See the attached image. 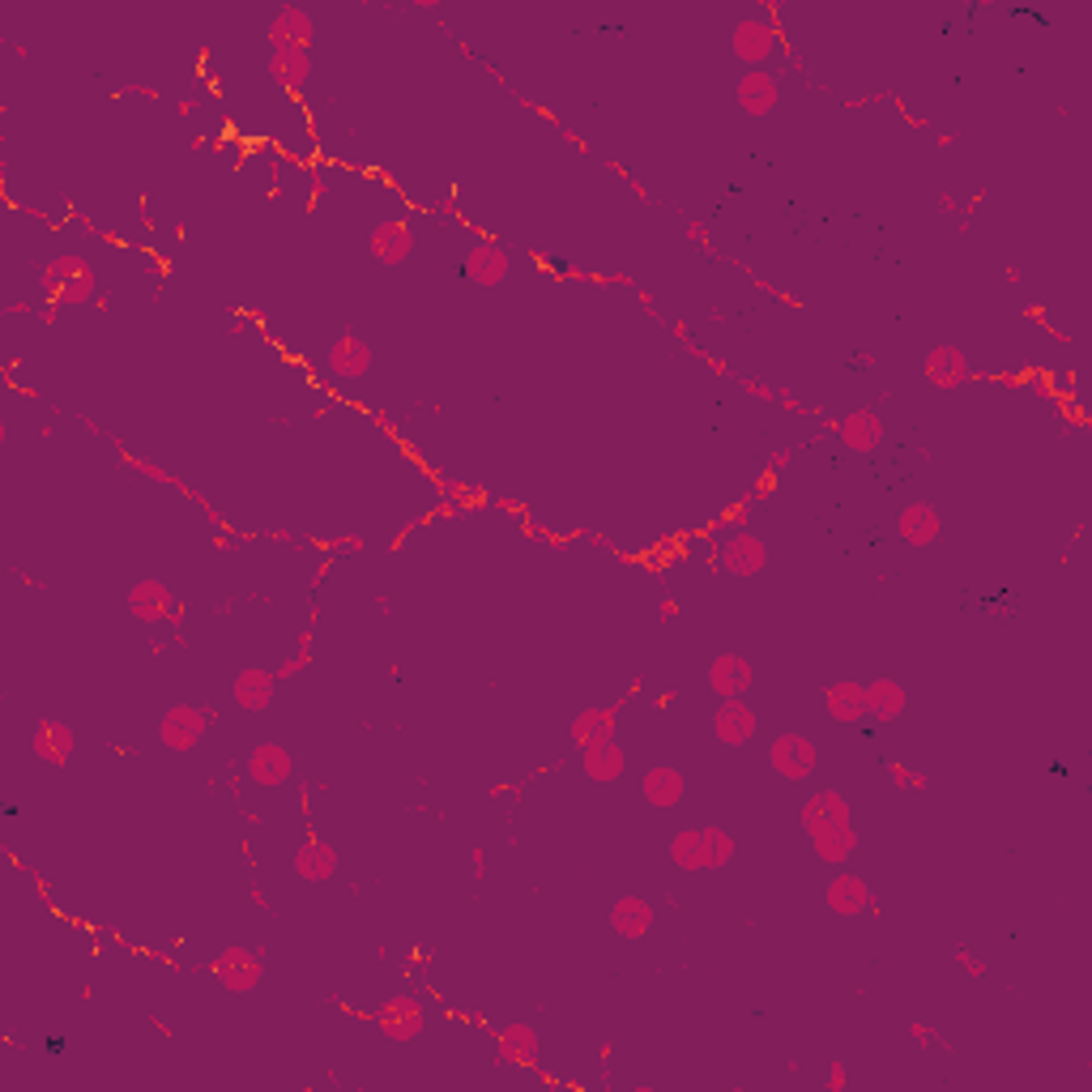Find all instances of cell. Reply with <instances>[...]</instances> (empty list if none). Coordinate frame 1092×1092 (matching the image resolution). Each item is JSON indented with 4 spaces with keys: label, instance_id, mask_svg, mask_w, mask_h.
<instances>
[{
    "label": "cell",
    "instance_id": "obj_9",
    "mask_svg": "<svg viewBox=\"0 0 1092 1092\" xmlns=\"http://www.w3.org/2000/svg\"><path fill=\"white\" fill-rule=\"evenodd\" d=\"M777 103H781V90H777V78H773V73L747 69L739 78V107L747 116H769Z\"/></svg>",
    "mask_w": 1092,
    "mask_h": 1092
},
{
    "label": "cell",
    "instance_id": "obj_16",
    "mask_svg": "<svg viewBox=\"0 0 1092 1092\" xmlns=\"http://www.w3.org/2000/svg\"><path fill=\"white\" fill-rule=\"evenodd\" d=\"M367 248H372L376 261L401 265V261L414 252V231H410L406 223H380V227L372 231V239H367Z\"/></svg>",
    "mask_w": 1092,
    "mask_h": 1092
},
{
    "label": "cell",
    "instance_id": "obj_12",
    "mask_svg": "<svg viewBox=\"0 0 1092 1092\" xmlns=\"http://www.w3.org/2000/svg\"><path fill=\"white\" fill-rule=\"evenodd\" d=\"M708 683H713L717 696L742 701V692L751 687V662L739 658V653H721V658H713V666H708Z\"/></svg>",
    "mask_w": 1092,
    "mask_h": 1092
},
{
    "label": "cell",
    "instance_id": "obj_10",
    "mask_svg": "<svg viewBox=\"0 0 1092 1092\" xmlns=\"http://www.w3.org/2000/svg\"><path fill=\"white\" fill-rule=\"evenodd\" d=\"M214 974L223 977L227 990L243 994V990H257V981H261V960H257L252 952H243V947H227V952L214 960Z\"/></svg>",
    "mask_w": 1092,
    "mask_h": 1092
},
{
    "label": "cell",
    "instance_id": "obj_35",
    "mask_svg": "<svg viewBox=\"0 0 1092 1092\" xmlns=\"http://www.w3.org/2000/svg\"><path fill=\"white\" fill-rule=\"evenodd\" d=\"M94 295V273H81V277H73L65 291H60V299L69 304V308H78V304H86Z\"/></svg>",
    "mask_w": 1092,
    "mask_h": 1092
},
{
    "label": "cell",
    "instance_id": "obj_24",
    "mask_svg": "<svg viewBox=\"0 0 1092 1092\" xmlns=\"http://www.w3.org/2000/svg\"><path fill=\"white\" fill-rule=\"evenodd\" d=\"M905 704H909V696H905V687L892 683V679H879V683L866 687V717L879 721V726L897 721L900 713H905Z\"/></svg>",
    "mask_w": 1092,
    "mask_h": 1092
},
{
    "label": "cell",
    "instance_id": "obj_27",
    "mask_svg": "<svg viewBox=\"0 0 1092 1092\" xmlns=\"http://www.w3.org/2000/svg\"><path fill=\"white\" fill-rule=\"evenodd\" d=\"M670 862H674L679 871H708V866H713V854H708V845H704V828H683V832H674V841H670Z\"/></svg>",
    "mask_w": 1092,
    "mask_h": 1092
},
{
    "label": "cell",
    "instance_id": "obj_15",
    "mask_svg": "<svg viewBox=\"0 0 1092 1092\" xmlns=\"http://www.w3.org/2000/svg\"><path fill=\"white\" fill-rule=\"evenodd\" d=\"M248 773H252L257 785H282V781H291V773H295V760H291L286 747L261 742V747L252 751V760H248Z\"/></svg>",
    "mask_w": 1092,
    "mask_h": 1092
},
{
    "label": "cell",
    "instance_id": "obj_13",
    "mask_svg": "<svg viewBox=\"0 0 1092 1092\" xmlns=\"http://www.w3.org/2000/svg\"><path fill=\"white\" fill-rule=\"evenodd\" d=\"M273 687H277V674L273 670H261V666H248V670H239V679H235L231 696L239 708H248V713H261V708H270L273 704Z\"/></svg>",
    "mask_w": 1092,
    "mask_h": 1092
},
{
    "label": "cell",
    "instance_id": "obj_43",
    "mask_svg": "<svg viewBox=\"0 0 1092 1092\" xmlns=\"http://www.w3.org/2000/svg\"><path fill=\"white\" fill-rule=\"evenodd\" d=\"M47 1050H52V1054H65V1037H47Z\"/></svg>",
    "mask_w": 1092,
    "mask_h": 1092
},
{
    "label": "cell",
    "instance_id": "obj_2",
    "mask_svg": "<svg viewBox=\"0 0 1092 1092\" xmlns=\"http://www.w3.org/2000/svg\"><path fill=\"white\" fill-rule=\"evenodd\" d=\"M769 764H773L785 781H807L819 764V747L807 739V735H781V739H773Z\"/></svg>",
    "mask_w": 1092,
    "mask_h": 1092
},
{
    "label": "cell",
    "instance_id": "obj_41",
    "mask_svg": "<svg viewBox=\"0 0 1092 1092\" xmlns=\"http://www.w3.org/2000/svg\"><path fill=\"white\" fill-rule=\"evenodd\" d=\"M742 389L755 393V397H773V389H764V385H755V380H742Z\"/></svg>",
    "mask_w": 1092,
    "mask_h": 1092
},
{
    "label": "cell",
    "instance_id": "obj_1",
    "mask_svg": "<svg viewBox=\"0 0 1092 1092\" xmlns=\"http://www.w3.org/2000/svg\"><path fill=\"white\" fill-rule=\"evenodd\" d=\"M803 823H807V837H811L816 854L823 862H832V866H841V862L858 850L854 823H841V819L823 816V811H819V794H811V798L803 803Z\"/></svg>",
    "mask_w": 1092,
    "mask_h": 1092
},
{
    "label": "cell",
    "instance_id": "obj_20",
    "mask_svg": "<svg viewBox=\"0 0 1092 1092\" xmlns=\"http://www.w3.org/2000/svg\"><path fill=\"white\" fill-rule=\"evenodd\" d=\"M308 69H312V60H308V47H299V43L273 47L270 78L277 81V86H286V90H299V86L308 81Z\"/></svg>",
    "mask_w": 1092,
    "mask_h": 1092
},
{
    "label": "cell",
    "instance_id": "obj_6",
    "mask_svg": "<svg viewBox=\"0 0 1092 1092\" xmlns=\"http://www.w3.org/2000/svg\"><path fill=\"white\" fill-rule=\"evenodd\" d=\"M512 270V257H508L504 248L496 243V239H478L474 243V252L466 257V277L469 282H478V286H500Z\"/></svg>",
    "mask_w": 1092,
    "mask_h": 1092
},
{
    "label": "cell",
    "instance_id": "obj_31",
    "mask_svg": "<svg viewBox=\"0 0 1092 1092\" xmlns=\"http://www.w3.org/2000/svg\"><path fill=\"white\" fill-rule=\"evenodd\" d=\"M615 717H619V704H611V708H585V713L572 721V739L585 742V739H598V735H615Z\"/></svg>",
    "mask_w": 1092,
    "mask_h": 1092
},
{
    "label": "cell",
    "instance_id": "obj_5",
    "mask_svg": "<svg viewBox=\"0 0 1092 1092\" xmlns=\"http://www.w3.org/2000/svg\"><path fill=\"white\" fill-rule=\"evenodd\" d=\"M128 611L141 619V624H158V619H180V606L171 598V589L162 581H137L128 589Z\"/></svg>",
    "mask_w": 1092,
    "mask_h": 1092
},
{
    "label": "cell",
    "instance_id": "obj_14",
    "mask_svg": "<svg viewBox=\"0 0 1092 1092\" xmlns=\"http://www.w3.org/2000/svg\"><path fill=\"white\" fill-rule=\"evenodd\" d=\"M367 367H372V346L359 342L354 333H342V338L333 342V351H329V372H333L338 380H363Z\"/></svg>",
    "mask_w": 1092,
    "mask_h": 1092
},
{
    "label": "cell",
    "instance_id": "obj_19",
    "mask_svg": "<svg viewBox=\"0 0 1092 1092\" xmlns=\"http://www.w3.org/2000/svg\"><path fill=\"white\" fill-rule=\"evenodd\" d=\"M841 444H850L854 453H875L879 444H884V423H879V414H871V410H854V414H845L841 423Z\"/></svg>",
    "mask_w": 1092,
    "mask_h": 1092
},
{
    "label": "cell",
    "instance_id": "obj_29",
    "mask_svg": "<svg viewBox=\"0 0 1092 1092\" xmlns=\"http://www.w3.org/2000/svg\"><path fill=\"white\" fill-rule=\"evenodd\" d=\"M73 747H78V739H73V730L65 721H43L35 730V755L47 760V764H69Z\"/></svg>",
    "mask_w": 1092,
    "mask_h": 1092
},
{
    "label": "cell",
    "instance_id": "obj_21",
    "mask_svg": "<svg viewBox=\"0 0 1092 1092\" xmlns=\"http://www.w3.org/2000/svg\"><path fill=\"white\" fill-rule=\"evenodd\" d=\"M755 713L747 708L742 701H726L721 708H717V717H713V730H717V739L721 742H730V747H742V742H751V735H755Z\"/></svg>",
    "mask_w": 1092,
    "mask_h": 1092
},
{
    "label": "cell",
    "instance_id": "obj_30",
    "mask_svg": "<svg viewBox=\"0 0 1092 1092\" xmlns=\"http://www.w3.org/2000/svg\"><path fill=\"white\" fill-rule=\"evenodd\" d=\"M538 1054H543V1042H538V1033L530 1024H508L504 1033H500V1058H508V1062L534 1067Z\"/></svg>",
    "mask_w": 1092,
    "mask_h": 1092
},
{
    "label": "cell",
    "instance_id": "obj_11",
    "mask_svg": "<svg viewBox=\"0 0 1092 1092\" xmlns=\"http://www.w3.org/2000/svg\"><path fill=\"white\" fill-rule=\"evenodd\" d=\"M721 564L735 577H755V572L769 568V550H764V543L755 534H735L730 543L721 546Z\"/></svg>",
    "mask_w": 1092,
    "mask_h": 1092
},
{
    "label": "cell",
    "instance_id": "obj_4",
    "mask_svg": "<svg viewBox=\"0 0 1092 1092\" xmlns=\"http://www.w3.org/2000/svg\"><path fill=\"white\" fill-rule=\"evenodd\" d=\"M581 769H585L598 785H615V781L624 777L627 755L619 751L615 735H598V739L581 742Z\"/></svg>",
    "mask_w": 1092,
    "mask_h": 1092
},
{
    "label": "cell",
    "instance_id": "obj_22",
    "mask_svg": "<svg viewBox=\"0 0 1092 1092\" xmlns=\"http://www.w3.org/2000/svg\"><path fill=\"white\" fill-rule=\"evenodd\" d=\"M823 704H828V717L841 721V726H858L866 717V687L862 683H832L823 692Z\"/></svg>",
    "mask_w": 1092,
    "mask_h": 1092
},
{
    "label": "cell",
    "instance_id": "obj_40",
    "mask_svg": "<svg viewBox=\"0 0 1092 1092\" xmlns=\"http://www.w3.org/2000/svg\"><path fill=\"white\" fill-rule=\"evenodd\" d=\"M909 1033H913V1042H935V1033H931V1028H926V1024H913V1028H909Z\"/></svg>",
    "mask_w": 1092,
    "mask_h": 1092
},
{
    "label": "cell",
    "instance_id": "obj_37",
    "mask_svg": "<svg viewBox=\"0 0 1092 1092\" xmlns=\"http://www.w3.org/2000/svg\"><path fill=\"white\" fill-rule=\"evenodd\" d=\"M304 666H308V640H304V649H299V653H295L291 662L277 670V679H286V674H295V670H304Z\"/></svg>",
    "mask_w": 1092,
    "mask_h": 1092
},
{
    "label": "cell",
    "instance_id": "obj_17",
    "mask_svg": "<svg viewBox=\"0 0 1092 1092\" xmlns=\"http://www.w3.org/2000/svg\"><path fill=\"white\" fill-rule=\"evenodd\" d=\"M333 871H338V850L329 841L308 837L299 845V854H295V875L308 879V884H325V879H333Z\"/></svg>",
    "mask_w": 1092,
    "mask_h": 1092
},
{
    "label": "cell",
    "instance_id": "obj_39",
    "mask_svg": "<svg viewBox=\"0 0 1092 1092\" xmlns=\"http://www.w3.org/2000/svg\"><path fill=\"white\" fill-rule=\"evenodd\" d=\"M828 1089H832V1092H841V1089H845V1067H841V1062H837V1067H832V1071H828Z\"/></svg>",
    "mask_w": 1092,
    "mask_h": 1092
},
{
    "label": "cell",
    "instance_id": "obj_23",
    "mask_svg": "<svg viewBox=\"0 0 1092 1092\" xmlns=\"http://www.w3.org/2000/svg\"><path fill=\"white\" fill-rule=\"evenodd\" d=\"M270 39H273V47H286V43L312 47V18H308L299 4H282L277 18L270 22Z\"/></svg>",
    "mask_w": 1092,
    "mask_h": 1092
},
{
    "label": "cell",
    "instance_id": "obj_25",
    "mask_svg": "<svg viewBox=\"0 0 1092 1092\" xmlns=\"http://www.w3.org/2000/svg\"><path fill=\"white\" fill-rule=\"evenodd\" d=\"M611 926H615V935H624V939L649 935V926H653V905L640 897H619L615 900V909H611Z\"/></svg>",
    "mask_w": 1092,
    "mask_h": 1092
},
{
    "label": "cell",
    "instance_id": "obj_28",
    "mask_svg": "<svg viewBox=\"0 0 1092 1092\" xmlns=\"http://www.w3.org/2000/svg\"><path fill=\"white\" fill-rule=\"evenodd\" d=\"M900 538L909 546H931L939 538V512L931 504H909L905 512H900Z\"/></svg>",
    "mask_w": 1092,
    "mask_h": 1092
},
{
    "label": "cell",
    "instance_id": "obj_34",
    "mask_svg": "<svg viewBox=\"0 0 1092 1092\" xmlns=\"http://www.w3.org/2000/svg\"><path fill=\"white\" fill-rule=\"evenodd\" d=\"M704 845H708V854H713V866H726V862L735 858V837L726 832V828H717V823H708L704 828Z\"/></svg>",
    "mask_w": 1092,
    "mask_h": 1092
},
{
    "label": "cell",
    "instance_id": "obj_7",
    "mask_svg": "<svg viewBox=\"0 0 1092 1092\" xmlns=\"http://www.w3.org/2000/svg\"><path fill=\"white\" fill-rule=\"evenodd\" d=\"M823 900H828V909L841 913V918H858L866 909H875V897H871L866 879H862V875H850V871H841V875L828 884Z\"/></svg>",
    "mask_w": 1092,
    "mask_h": 1092
},
{
    "label": "cell",
    "instance_id": "obj_26",
    "mask_svg": "<svg viewBox=\"0 0 1092 1092\" xmlns=\"http://www.w3.org/2000/svg\"><path fill=\"white\" fill-rule=\"evenodd\" d=\"M640 794H645V803L649 807H679L683 803V773L679 769H649L645 781H640Z\"/></svg>",
    "mask_w": 1092,
    "mask_h": 1092
},
{
    "label": "cell",
    "instance_id": "obj_32",
    "mask_svg": "<svg viewBox=\"0 0 1092 1092\" xmlns=\"http://www.w3.org/2000/svg\"><path fill=\"white\" fill-rule=\"evenodd\" d=\"M81 273H90V265H86L81 257H73V252H69V257H56V261H52V265L43 270L39 282H43V291H47V295H60V291H65V286H69L73 277H81Z\"/></svg>",
    "mask_w": 1092,
    "mask_h": 1092
},
{
    "label": "cell",
    "instance_id": "obj_8",
    "mask_svg": "<svg viewBox=\"0 0 1092 1092\" xmlns=\"http://www.w3.org/2000/svg\"><path fill=\"white\" fill-rule=\"evenodd\" d=\"M773 47H777V31L769 26V22H755V18H747L735 26V56H739L742 65H751V69H760L769 56H773Z\"/></svg>",
    "mask_w": 1092,
    "mask_h": 1092
},
{
    "label": "cell",
    "instance_id": "obj_18",
    "mask_svg": "<svg viewBox=\"0 0 1092 1092\" xmlns=\"http://www.w3.org/2000/svg\"><path fill=\"white\" fill-rule=\"evenodd\" d=\"M926 380L939 385V389L965 385V380H969V359H965V351H956V346H935V351L926 354Z\"/></svg>",
    "mask_w": 1092,
    "mask_h": 1092
},
{
    "label": "cell",
    "instance_id": "obj_38",
    "mask_svg": "<svg viewBox=\"0 0 1092 1092\" xmlns=\"http://www.w3.org/2000/svg\"><path fill=\"white\" fill-rule=\"evenodd\" d=\"M956 960H960V965H965V969H969V977H986V965H981V960H974V956H969V952H965V947H960V952H956Z\"/></svg>",
    "mask_w": 1092,
    "mask_h": 1092
},
{
    "label": "cell",
    "instance_id": "obj_33",
    "mask_svg": "<svg viewBox=\"0 0 1092 1092\" xmlns=\"http://www.w3.org/2000/svg\"><path fill=\"white\" fill-rule=\"evenodd\" d=\"M158 739H162V747H171V751H193L196 742H201V730H193L189 721H175L171 713L158 721Z\"/></svg>",
    "mask_w": 1092,
    "mask_h": 1092
},
{
    "label": "cell",
    "instance_id": "obj_36",
    "mask_svg": "<svg viewBox=\"0 0 1092 1092\" xmlns=\"http://www.w3.org/2000/svg\"><path fill=\"white\" fill-rule=\"evenodd\" d=\"M892 777L900 781V789H922V785H926L922 773H913V769H905V764H892Z\"/></svg>",
    "mask_w": 1092,
    "mask_h": 1092
},
{
    "label": "cell",
    "instance_id": "obj_3",
    "mask_svg": "<svg viewBox=\"0 0 1092 1092\" xmlns=\"http://www.w3.org/2000/svg\"><path fill=\"white\" fill-rule=\"evenodd\" d=\"M423 1024H428V1015H423V1003L414 994H397L389 1003H380V1012H376V1028L389 1042H414L423 1033Z\"/></svg>",
    "mask_w": 1092,
    "mask_h": 1092
},
{
    "label": "cell",
    "instance_id": "obj_42",
    "mask_svg": "<svg viewBox=\"0 0 1092 1092\" xmlns=\"http://www.w3.org/2000/svg\"><path fill=\"white\" fill-rule=\"evenodd\" d=\"M325 189H329V184H325V175L312 171V196H325Z\"/></svg>",
    "mask_w": 1092,
    "mask_h": 1092
}]
</instances>
